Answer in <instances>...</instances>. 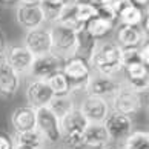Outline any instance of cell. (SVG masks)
I'll return each mask as SVG.
<instances>
[{"label": "cell", "mask_w": 149, "mask_h": 149, "mask_svg": "<svg viewBox=\"0 0 149 149\" xmlns=\"http://www.w3.org/2000/svg\"><path fill=\"white\" fill-rule=\"evenodd\" d=\"M128 80V86L137 92H146L149 86V71L143 62H135L123 68Z\"/></svg>", "instance_id": "15"}, {"label": "cell", "mask_w": 149, "mask_h": 149, "mask_svg": "<svg viewBox=\"0 0 149 149\" xmlns=\"http://www.w3.org/2000/svg\"><path fill=\"white\" fill-rule=\"evenodd\" d=\"M74 13L77 20L80 22L81 25H86L91 19H94L95 15H98V8L94 6L91 3H85V2H74Z\"/></svg>", "instance_id": "26"}, {"label": "cell", "mask_w": 149, "mask_h": 149, "mask_svg": "<svg viewBox=\"0 0 149 149\" xmlns=\"http://www.w3.org/2000/svg\"><path fill=\"white\" fill-rule=\"evenodd\" d=\"M20 88V75L0 58V97L2 98H13Z\"/></svg>", "instance_id": "16"}, {"label": "cell", "mask_w": 149, "mask_h": 149, "mask_svg": "<svg viewBox=\"0 0 149 149\" xmlns=\"http://www.w3.org/2000/svg\"><path fill=\"white\" fill-rule=\"evenodd\" d=\"M77 2H85V3H91V5H94V6H98L102 0H77Z\"/></svg>", "instance_id": "34"}, {"label": "cell", "mask_w": 149, "mask_h": 149, "mask_svg": "<svg viewBox=\"0 0 149 149\" xmlns=\"http://www.w3.org/2000/svg\"><path fill=\"white\" fill-rule=\"evenodd\" d=\"M132 3L135 5V6H139V8H148V3H149V0H131Z\"/></svg>", "instance_id": "33"}, {"label": "cell", "mask_w": 149, "mask_h": 149, "mask_svg": "<svg viewBox=\"0 0 149 149\" xmlns=\"http://www.w3.org/2000/svg\"><path fill=\"white\" fill-rule=\"evenodd\" d=\"M15 22L26 31L42 28L46 23L45 11L38 3H19L15 9Z\"/></svg>", "instance_id": "7"}, {"label": "cell", "mask_w": 149, "mask_h": 149, "mask_svg": "<svg viewBox=\"0 0 149 149\" xmlns=\"http://www.w3.org/2000/svg\"><path fill=\"white\" fill-rule=\"evenodd\" d=\"M109 139L103 123H89L83 132V148L88 149H106Z\"/></svg>", "instance_id": "17"}, {"label": "cell", "mask_w": 149, "mask_h": 149, "mask_svg": "<svg viewBox=\"0 0 149 149\" xmlns=\"http://www.w3.org/2000/svg\"><path fill=\"white\" fill-rule=\"evenodd\" d=\"M46 81H48V85L51 88L54 95H68V94H72L69 81L66 80V77L62 74V71L57 74H54L52 77H49Z\"/></svg>", "instance_id": "27"}, {"label": "cell", "mask_w": 149, "mask_h": 149, "mask_svg": "<svg viewBox=\"0 0 149 149\" xmlns=\"http://www.w3.org/2000/svg\"><path fill=\"white\" fill-rule=\"evenodd\" d=\"M92 72L106 77H117L121 71V48L112 40H98L89 58Z\"/></svg>", "instance_id": "1"}, {"label": "cell", "mask_w": 149, "mask_h": 149, "mask_svg": "<svg viewBox=\"0 0 149 149\" xmlns=\"http://www.w3.org/2000/svg\"><path fill=\"white\" fill-rule=\"evenodd\" d=\"M103 126L111 140H125L132 132V118L120 112L111 111L104 118Z\"/></svg>", "instance_id": "13"}, {"label": "cell", "mask_w": 149, "mask_h": 149, "mask_svg": "<svg viewBox=\"0 0 149 149\" xmlns=\"http://www.w3.org/2000/svg\"><path fill=\"white\" fill-rule=\"evenodd\" d=\"M111 106H112V111L131 117V115L139 112L143 106L141 94L134 91V89H131L128 85L121 86L120 89L115 92V95L112 97Z\"/></svg>", "instance_id": "6"}, {"label": "cell", "mask_w": 149, "mask_h": 149, "mask_svg": "<svg viewBox=\"0 0 149 149\" xmlns=\"http://www.w3.org/2000/svg\"><path fill=\"white\" fill-rule=\"evenodd\" d=\"M54 94L49 88L46 80H31L26 86V100L28 106L38 109V108H46L49 102L52 100Z\"/></svg>", "instance_id": "14"}, {"label": "cell", "mask_w": 149, "mask_h": 149, "mask_svg": "<svg viewBox=\"0 0 149 149\" xmlns=\"http://www.w3.org/2000/svg\"><path fill=\"white\" fill-rule=\"evenodd\" d=\"M3 58L19 75L29 74L34 56L23 45H11L3 54Z\"/></svg>", "instance_id": "12"}, {"label": "cell", "mask_w": 149, "mask_h": 149, "mask_svg": "<svg viewBox=\"0 0 149 149\" xmlns=\"http://www.w3.org/2000/svg\"><path fill=\"white\" fill-rule=\"evenodd\" d=\"M36 131H38L46 143H58L62 141V132H60V118H57L46 108L36 109Z\"/></svg>", "instance_id": "5"}, {"label": "cell", "mask_w": 149, "mask_h": 149, "mask_svg": "<svg viewBox=\"0 0 149 149\" xmlns=\"http://www.w3.org/2000/svg\"><path fill=\"white\" fill-rule=\"evenodd\" d=\"M123 149H149L148 131H132L125 139Z\"/></svg>", "instance_id": "25"}, {"label": "cell", "mask_w": 149, "mask_h": 149, "mask_svg": "<svg viewBox=\"0 0 149 149\" xmlns=\"http://www.w3.org/2000/svg\"><path fill=\"white\" fill-rule=\"evenodd\" d=\"M14 149H48L45 139L38 134V131L19 132L13 137Z\"/></svg>", "instance_id": "21"}, {"label": "cell", "mask_w": 149, "mask_h": 149, "mask_svg": "<svg viewBox=\"0 0 149 149\" xmlns=\"http://www.w3.org/2000/svg\"><path fill=\"white\" fill-rule=\"evenodd\" d=\"M23 46L28 49L34 57L51 54L52 51V42H51V32L49 28H37L26 31L25 36V43Z\"/></svg>", "instance_id": "10"}, {"label": "cell", "mask_w": 149, "mask_h": 149, "mask_svg": "<svg viewBox=\"0 0 149 149\" xmlns=\"http://www.w3.org/2000/svg\"><path fill=\"white\" fill-rule=\"evenodd\" d=\"M114 28L115 22L108 17H103V15H95L85 25V31L95 40H103Z\"/></svg>", "instance_id": "22"}, {"label": "cell", "mask_w": 149, "mask_h": 149, "mask_svg": "<svg viewBox=\"0 0 149 149\" xmlns=\"http://www.w3.org/2000/svg\"><path fill=\"white\" fill-rule=\"evenodd\" d=\"M63 62L54 54H45V56L34 57V62L31 65L29 75L32 80H48L49 77L62 71Z\"/></svg>", "instance_id": "11"}, {"label": "cell", "mask_w": 149, "mask_h": 149, "mask_svg": "<svg viewBox=\"0 0 149 149\" xmlns=\"http://www.w3.org/2000/svg\"><path fill=\"white\" fill-rule=\"evenodd\" d=\"M88 120L79 108H74L71 112L60 118V132L62 141L68 149H83V132L88 128Z\"/></svg>", "instance_id": "2"}, {"label": "cell", "mask_w": 149, "mask_h": 149, "mask_svg": "<svg viewBox=\"0 0 149 149\" xmlns=\"http://www.w3.org/2000/svg\"><path fill=\"white\" fill-rule=\"evenodd\" d=\"M34 3H38V5H43V3H45V0H34Z\"/></svg>", "instance_id": "36"}, {"label": "cell", "mask_w": 149, "mask_h": 149, "mask_svg": "<svg viewBox=\"0 0 149 149\" xmlns=\"http://www.w3.org/2000/svg\"><path fill=\"white\" fill-rule=\"evenodd\" d=\"M0 149H14L13 137H9L8 134L0 132Z\"/></svg>", "instance_id": "31"}, {"label": "cell", "mask_w": 149, "mask_h": 149, "mask_svg": "<svg viewBox=\"0 0 149 149\" xmlns=\"http://www.w3.org/2000/svg\"><path fill=\"white\" fill-rule=\"evenodd\" d=\"M120 88H121V83L115 77H106V75L92 72L85 88V92H86V95L102 97L108 100V97L112 98Z\"/></svg>", "instance_id": "9"}, {"label": "cell", "mask_w": 149, "mask_h": 149, "mask_svg": "<svg viewBox=\"0 0 149 149\" xmlns=\"http://www.w3.org/2000/svg\"><path fill=\"white\" fill-rule=\"evenodd\" d=\"M148 37L143 34L140 26H128L120 25L115 34V43L120 48H139Z\"/></svg>", "instance_id": "18"}, {"label": "cell", "mask_w": 149, "mask_h": 149, "mask_svg": "<svg viewBox=\"0 0 149 149\" xmlns=\"http://www.w3.org/2000/svg\"><path fill=\"white\" fill-rule=\"evenodd\" d=\"M79 111L83 114L88 123H103L112 109H111V103L106 98L86 95L80 103Z\"/></svg>", "instance_id": "8"}, {"label": "cell", "mask_w": 149, "mask_h": 149, "mask_svg": "<svg viewBox=\"0 0 149 149\" xmlns=\"http://www.w3.org/2000/svg\"><path fill=\"white\" fill-rule=\"evenodd\" d=\"M135 62H141L139 56V48H121V66L125 68Z\"/></svg>", "instance_id": "29"}, {"label": "cell", "mask_w": 149, "mask_h": 149, "mask_svg": "<svg viewBox=\"0 0 149 149\" xmlns=\"http://www.w3.org/2000/svg\"><path fill=\"white\" fill-rule=\"evenodd\" d=\"M0 2H5V3H15V2H19V0H0Z\"/></svg>", "instance_id": "35"}, {"label": "cell", "mask_w": 149, "mask_h": 149, "mask_svg": "<svg viewBox=\"0 0 149 149\" xmlns=\"http://www.w3.org/2000/svg\"><path fill=\"white\" fill-rule=\"evenodd\" d=\"M72 2H75V0H45V3L42 5V8H43V11H45L46 22L54 23L58 13H60V9H62L65 5L72 3Z\"/></svg>", "instance_id": "28"}, {"label": "cell", "mask_w": 149, "mask_h": 149, "mask_svg": "<svg viewBox=\"0 0 149 149\" xmlns=\"http://www.w3.org/2000/svg\"><path fill=\"white\" fill-rule=\"evenodd\" d=\"M62 149H68V148H62Z\"/></svg>", "instance_id": "37"}, {"label": "cell", "mask_w": 149, "mask_h": 149, "mask_svg": "<svg viewBox=\"0 0 149 149\" xmlns=\"http://www.w3.org/2000/svg\"><path fill=\"white\" fill-rule=\"evenodd\" d=\"M62 74L69 81L71 91H85L88 80L92 74L89 62L81 57L72 56L68 60H65L62 65Z\"/></svg>", "instance_id": "4"}, {"label": "cell", "mask_w": 149, "mask_h": 149, "mask_svg": "<svg viewBox=\"0 0 149 149\" xmlns=\"http://www.w3.org/2000/svg\"><path fill=\"white\" fill-rule=\"evenodd\" d=\"M5 48H6V40H5L3 32L0 31V58H2L3 54H5Z\"/></svg>", "instance_id": "32"}, {"label": "cell", "mask_w": 149, "mask_h": 149, "mask_svg": "<svg viewBox=\"0 0 149 149\" xmlns=\"http://www.w3.org/2000/svg\"><path fill=\"white\" fill-rule=\"evenodd\" d=\"M74 108H75V103H74L72 94H68V95H54L52 100L48 104V109L57 118H62L63 115L71 112Z\"/></svg>", "instance_id": "24"}, {"label": "cell", "mask_w": 149, "mask_h": 149, "mask_svg": "<svg viewBox=\"0 0 149 149\" xmlns=\"http://www.w3.org/2000/svg\"><path fill=\"white\" fill-rule=\"evenodd\" d=\"M49 32H51V42H52L51 54L58 57L62 62L75 56V48H77L75 31L66 28V26H62L58 23H51Z\"/></svg>", "instance_id": "3"}, {"label": "cell", "mask_w": 149, "mask_h": 149, "mask_svg": "<svg viewBox=\"0 0 149 149\" xmlns=\"http://www.w3.org/2000/svg\"><path fill=\"white\" fill-rule=\"evenodd\" d=\"M97 42L95 38H92L88 32L83 29H80L79 32H77V48H75V56L77 57H81L89 62V58L92 56L94 49H95L97 46Z\"/></svg>", "instance_id": "23"}, {"label": "cell", "mask_w": 149, "mask_h": 149, "mask_svg": "<svg viewBox=\"0 0 149 149\" xmlns=\"http://www.w3.org/2000/svg\"><path fill=\"white\" fill-rule=\"evenodd\" d=\"M11 125L14 132H29L36 129V109L31 106H20L15 108L11 115Z\"/></svg>", "instance_id": "19"}, {"label": "cell", "mask_w": 149, "mask_h": 149, "mask_svg": "<svg viewBox=\"0 0 149 149\" xmlns=\"http://www.w3.org/2000/svg\"><path fill=\"white\" fill-rule=\"evenodd\" d=\"M146 13L143 9L135 6L131 0H121L118 14H117V22L120 25H128V26H140L143 17Z\"/></svg>", "instance_id": "20"}, {"label": "cell", "mask_w": 149, "mask_h": 149, "mask_svg": "<svg viewBox=\"0 0 149 149\" xmlns=\"http://www.w3.org/2000/svg\"><path fill=\"white\" fill-rule=\"evenodd\" d=\"M139 56H140L141 62L148 66L149 65V43H148V40H145L139 46Z\"/></svg>", "instance_id": "30"}]
</instances>
